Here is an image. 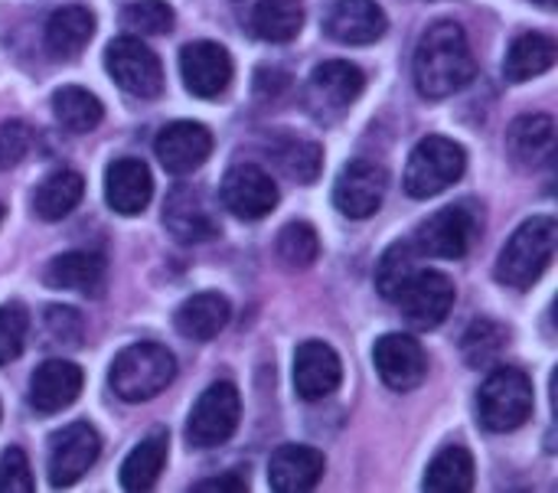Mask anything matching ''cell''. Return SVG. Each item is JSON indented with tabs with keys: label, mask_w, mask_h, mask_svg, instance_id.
I'll use <instances>...</instances> for the list:
<instances>
[{
	"label": "cell",
	"mask_w": 558,
	"mask_h": 493,
	"mask_svg": "<svg viewBox=\"0 0 558 493\" xmlns=\"http://www.w3.org/2000/svg\"><path fill=\"white\" fill-rule=\"evenodd\" d=\"M412 75H415V88L425 98H448L461 92L468 82H474L477 59L464 26L454 20L432 23L415 46Z\"/></svg>",
	"instance_id": "1"
},
{
	"label": "cell",
	"mask_w": 558,
	"mask_h": 493,
	"mask_svg": "<svg viewBox=\"0 0 558 493\" xmlns=\"http://www.w3.org/2000/svg\"><path fill=\"white\" fill-rule=\"evenodd\" d=\"M558 242V223L553 216L526 219L497 258V281L517 291L533 288L553 265Z\"/></svg>",
	"instance_id": "2"
},
{
	"label": "cell",
	"mask_w": 558,
	"mask_h": 493,
	"mask_svg": "<svg viewBox=\"0 0 558 493\" xmlns=\"http://www.w3.org/2000/svg\"><path fill=\"white\" fill-rule=\"evenodd\" d=\"M177 376V360L160 344H131L111 363L108 383L121 402H147L160 396Z\"/></svg>",
	"instance_id": "3"
},
{
	"label": "cell",
	"mask_w": 558,
	"mask_h": 493,
	"mask_svg": "<svg viewBox=\"0 0 558 493\" xmlns=\"http://www.w3.org/2000/svg\"><path fill=\"white\" fill-rule=\"evenodd\" d=\"M464 170H468L464 147L451 137L428 134L409 154L402 187L412 200H428V196H438L448 187H454L464 177Z\"/></svg>",
	"instance_id": "4"
},
{
	"label": "cell",
	"mask_w": 558,
	"mask_h": 493,
	"mask_svg": "<svg viewBox=\"0 0 558 493\" xmlns=\"http://www.w3.org/2000/svg\"><path fill=\"white\" fill-rule=\"evenodd\" d=\"M533 409H536L533 383L523 370L500 366L484 380L481 396H477V416L487 432H497V435L517 432L520 425L530 422Z\"/></svg>",
	"instance_id": "5"
},
{
	"label": "cell",
	"mask_w": 558,
	"mask_h": 493,
	"mask_svg": "<svg viewBox=\"0 0 558 493\" xmlns=\"http://www.w3.org/2000/svg\"><path fill=\"white\" fill-rule=\"evenodd\" d=\"M363 88H366V75L353 62L330 59L311 72L304 88V105L317 121H337L350 111V105L363 95Z\"/></svg>",
	"instance_id": "6"
},
{
	"label": "cell",
	"mask_w": 558,
	"mask_h": 493,
	"mask_svg": "<svg viewBox=\"0 0 558 493\" xmlns=\"http://www.w3.org/2000/svg\"><path fill=\"white\" fill-rule=\"evenodd\" d=\"M481 239V219L471 206L458 203V206H445L435 216H428L415 236L412 245L418 249V255H432V258H464L474 242Z\"/></svg>",
	"instance_id": "7"
},
{
	"label": "cell",
	"mask_w": 558,
	"mask_h": 493,
	"mask_svg": "<svg viewBox=\"0 0 558 493\" xmlns=\"http://www.w3.org/2000/svg\"><path fill=\"white\" fill-rule=\"evenodd\" d=\"M105 69L128 95L157 98L163 92V65L154 56V49L144 46L137 36L111 39L105 49Z\"/></svg>",
	"instance_id": "8"
},
{
	"label": "cell",
	"mask_w": 558,
	"mask_h": 493,
	"mask_svg": "<svg viewBox=\"0 0 558 493\" xmlns=\"http://www.w3.org/2000/svg\"><path fill=\"white\" fill-rule=\"evenodd\" d=\"M242 399L232 383H213L193 406L186 422V442L193 448H216L229 442L239 429Z\"/></svg>",
	"instance_id": "9"
},
{
	"label": "cell",
	"mask_w": 558,
	"mask_h": 493,
	"mask_svg": "<svg viewBox=\"0 0 558 493\" xmlns=\"http://www.w3.org/2000/svg\"><path fill=\"white\" fill-rule=\"evenodd\" d=\"M101 455V438L88 422H72L49 442V484L52 488H72L88 474V468Z\"/></svg>",
	"instance_id": "10"
},
{
	"label": "cell",
	"mask_w": 558,
	"mask_h": 493,
	"mask_svg": "<svg viewBox=\"0 0 558 493\" xmlns=\"http://www.w3.org/2000/svg\"><path fill=\"white\" fill-rule=\"evenodd\" d=\"M389 173L376 160H350L333 183V206L350 219H369L386 200Z\"/></svg>",
	"instance_id": "11"
},
{
	"label": "cell",
	"mask_w": 558,
	"mask_h": 493,
	"mask_svg": "<svg viewBox=\"0 0 558 493\" xmlns=\"http://www.w3.org/2000/svg\"><path fill=\"white\" fill-rule=\"evenodd\" d=\"M219 196H222V206L245 223H258L278 206V187L271 173L262 170L258 164H235L222 177Z\"/></svg>",
	"instance_id": "12"
},
{
	"label": "cell",
	"mask_w": 558,
	"mask_h": 493,
	"mask_svg": "<svg viewBox=\"0 0 558 493\" xmlns=\"http://www.w3.org/2000/svg\"><path fill=\"white\" fill-rule=\"evenodd\" d=\"M454 281L445 272H415V278L399 294V308L415 330H435L454 308Z\"/></svg>",
	"instance_id": "13"
},
{
	"label": "cell",
	"mask_w": 558,
	"mask_h": 493,
	"mask_svg": "<svg viewBox=\"0 0 558 493\" xmlns=\"http://www.w3.org/2000/svg\"><path fill=\"white\" fill-rule=\"evenodd\" d=\"M373 363L379 370V380L396 393H409V389L422 386L428 376V357H425L422 344L409 334L379 337L373 347Z\"/></svg>",
	"instance_id": "14"
},
{
	"label": "cell",
	"mask_w": 558,
	"mask_h": 493,
	"mask_svg": "<svg viewBox=\"0 0 558 493\" xmlns=\"http://www.w3.org/2000/svg\"><path fill=\"white\" fill-rule=\"evenodd\" d=\"M180 75L190 95L196 98H219L232 85V56L209 39L190 43L180 52Z\"/></svg>",
	"instance_id": "15"
},
{
	"label": "cell",
	"mask_w": 558,
	"mask_h": 493,
	"mask_svg": "<svg viewBox=\"0 0 558 493\" xmlns=\"http://www.w3.org/2000/svg\"><path fill=\"white\" fill-rule=\"evenodd\" d=\"M324 29L343 46H369L386 36L389 20L376 0H333L324 16Z\"/></svg>",
	"instance_id": "16"
},
{
	"label": "cell",
	"mask_w": 558,
	"mask_h": 493,
	"mask_svg": "<svg viewBox=\"0 0 558 493\" xmlns=\"http://www.w3.org/2000/svg\"><path fill=\"white\" fill-rule=\"evenodd\" d=\"M154 151L163 170L183 177V173H193L213 154V134L199 121H173L157 134Z\"/></svg>",
	"instance_id": "17"
},
{
	"label": "cell",
	"mask_w": 558,
	"mask_h": 493,
	"mask_svg": "<svg viewBox=\"0 0 558 493\" xmlns=\"http://www.w3.org/2000/svg\"><path fill=\"white\" fill-rule=\"evenodd\" d=\"M343 380L340 357L324 340H307L294 353V389L304 402H320L337 393Z\"/></svg>",
	"instance_id": "18"
},
{
	"label": "cell",
	"mask_w": 558,
	"mask_h": 493,
	"mask_svg": "<svg viewBox=\"0 0 558 493\" xmlns=\"http://www.w3.org/2000/svg\"><path fill=\"white\" fill-rule=\"evenodd\" d=\"M82 370L69 360H46L29 380V406L39 416H56L69 409L82 393Z\"/></svg>",
	"instance_id": "19"
},
{
	"label": "cell",
	"mask_w": 558,
	"mask_h": 493,
	"mask_svg": "<svg viewBox=\"0 0 558 493\" xmlns=\"http://www.w3.org/2000/svg\"><path fill=\"white\" fill-rule=\"evenodd\" d=\"M154 196V177L144 160L121 157L105 170V200L118 216H137Z\"/></svg>",
	"instance_id": "20"
},
{
	"label": "cell",
	"mask_w": 558,
	"mask_h": 493,
	"mask_svg": "<svg viewBox=\"0 0 558 493\" xmlns=\"http://www.w3.org/2000/svg\"><path fill=\"white\" fill-rule=\"evenodd\" d=\"M163 226L180 239V242H209L219 236V223L213 209L206 206L203 193L193 187H177L167 203H163Z\"/></svg>",
	"instance_id": "21"
},
{
	"label": "cell",
	"mask_w": 558,
	"mask_h": 493,
	"mask_svg": "<svg viewBox=\"0 0 558 493\" xmlns=\"http://www.w3.org/2000/svg\"><path fill=\"white\" fill-rule=\"evenodd\" d=\"M324 455L307 445H284L268 461V488L278 493L314 491L324 478Z\"/></svg>",
	"instance_id": "22"
},
{
	"label": "cell",
	"mask_w": 558,
	"mask_h": 493,
	"mask_svg": "<svg viewBox=\"0 0 558 493\" xmlns=\"http://www.w3.org/2000/svg\"><path fill=\"white\" fill-rule=\"evenodd\" d=\"M105 258L95 252H65L46 265V285L62 291H78L85 298H98L105 288Z\"/></svg>",
	"instance_id": "23"
},
{
	"label": "cell",
	"mask_w": 558,
	"mask_h": 493,
	"mask_svg": "<svg viewBox=\"0 0 558 493\" xmlns=\"http://www.w3.org/2000/svg\"><path fill=\"white\" fill-rule=\"evenodd\" d=\"M95 36V16L88 7H59L43 29V43L56 59H75Z\"/></svg>",
	"instance_id": "24"
},
{
	"label": "cell",
	"mask_w": 558,
	"mask_h": 493,
	"mask_svg": "<svg viewBox=\"0 0 558 493\" xmlns=\"http://www.w3.org/2000/svg\"><path fill=\"white\" fill-rule=\"evenodd\" d=\"M229 301L222 294H213V291H203V294H193L186 298L177 314H173V324L180 330V337L186 340H196V344H206L213 337L222 334V327L229 324Z\"/></svg>",
	"instance_id": "25"
},
{
	"label": "cell",
	"mask_w": 558,
	"mask_h": 493,
	"mask_svg": "<svg viewBox=\"0 0 558 493\" xmlns=\"http://www.w3.org/2000/svg\"><path fill=\"white\" fill-rule=\"evenodd\" d=\"M507 151L520 167H539L556 151V121L549 115H523L507 131Z\"/></svg>",
	"instance_id": "26"
},
{
	"label": "cell",
	"mask_w": 558,
	"mask_h": 493,
	"mask_svg": "<svg viewBox=\"0 0 558 493\" xmlns=\"http://www.w3.org/2000/svg\"><path fill=\"white\" fill-rule=\"evenodd\" d=\"M82 196H85V180H82V173L62 167V170L49 173V177L36 187V193H33V213H36L43 223H59V219H65V216L82 203Z\"/></svg>",
	"instance_id": "27"
},
{
	"label": "cell",
	"mask_w": 558,
	"mask_h": 493,
	"mask_svg": "<svg viewBox=\"0 0 558 493\" xmlns=\"http://www.w3.org/2000/svg\"><path fill=\"white\" fill-rule=\"evenodd\" d=\"M558 46L553 36L546 33H523L513 39L510 52H507V62H504V75L510 82H526V79H536L543 72H549L556 65Z\"/></svg>",
	"instance_id": "28"
},
{
	"label": "cell",
	"mask_w": 558,
	"mask_h": 493,
	"mask_svg": "<svg viewBox=\"0 0 558 493\" xmlns=\"http://www.w3.org/2000/svg\"><path fill=\"white\" fill-rule=\"evenodd\" d=\"M167 465V432L147 435L121 465V488L131 493L154 491L160 481V471Z\"/></svg>",
	"instance_id": "29"
},
{
	"label": "cell",
	"mask_w": 558,
	"mask_h": 493,
	"mask_svg": "<svg viewBox=\"0 0 558 493\" xmlns=\"http://www.w3.org/2000/svg\"><path fill=\"white\" fill-rule=\"evenodd\" d=\"M52 115L56 121L69 131V134H88L92 128L101 124V101L88 92V88H78V85H62L52 92Z\"/></svg>",
	"instance_id": "30"
},
{
	"label": "cell",
	"mask_w": 558,
	"mask_h": 493,
	"mask_svg": "<svg viewBox=\"0 0 558 493\" xmlns=\"http://www.w3.org/2000/svg\"><path fill=\"white\" fill-rule=\"evenodd\" d=\"M304 26L301 0H258L252 10V29L268 43H291Z\"/></svg>",
	"instance_id": "31"
},
{
	"label": "cell",
	"mask_w": 558,
	"mask_h": 493,
	"mask_svg": "<svg viewBox=\"0 0 558 493\" xmlns=\"http://www.w3.org/2000/svg\"><path fill=\"white\" fill-rule=\"evenodd\" d=\"M425 491L432 493H468L474 491V458L468 448H445L425 474Z\"/></svg>",
	"instance_id": "32"
},
{
	"label": "cell",
	"mask_w": 558,
	"mask_h": 493,
	"mask_svg": "<svg viewBox=\"0 0 558 493\" xmlns=\"http://www.w3.org/2000/svg\"><path fill=\"white\" fill-rule=\"evenodd\" d=\"M415 272H418V249L412 245V239H402V242L389 245L386 255L376 265V288H379V294L386 301H399V294L415 278Z\"/></svg>",
	"instance_id": "33"
},
{
	"label": "cell",
	"mask_w": 558,
	"mask_h": 493,
	"mask_svg": "<svg viewBox=\"0 0 558 493\" xmlns=\"http://www.w3.org/2000/svg\"><path fill=\"white\" fill-rule=\"evenodd\" d=\"M275 157H278L281 170L298 183H314L320 173V164H324L320 144L304 141V137H291V134L275 144Z\"/></svg>",
	"instance_id": "34"
},
{
	"label": "cell",
	"mask_w": 558,
	"mask_h": 493,
	"mask_svg": "<svg viewBox=\"0 0 558 493\" xmlns=\"http://www.w3.org/2000/svg\"><path fill=\"white\" fill-rule=\"evenodd\" d=\"M504 344H507V327H500L497 321H474L461 340V350H464V360L468 366L474 370H487L490 363H497V357L504 353Z\"/></svg>",
	"instance_id": "35"
},
{
	"label": "cell",
	"mask_w": 558,
	"mask_h": 493,
	"mask_svg": "<svg viewBox=\"0 0 558 493\" xmlns=\"http://www.w3.org/2000/svg\"><path fill=\"white\" fill-rule=\"evenodd\" d=\"M320 255V236L311 223H288L278 232V258L291 268H307Z\"/></svg>",
	"instance_id": "36"
},
{
	"label": "cell",
	"mask_w": 558,
	"mask_h": 493,
	"mask_svg": "<svg viewBox=\"0 0 558 493\" xmlns=\"http://www.w3.org/2000/svg\"><path fill=\"white\" fill-rule=\"evenodd\" d=\"M121 26L141 36H160L173 26V10L163 0H134L121 10Z\"/></svg>",
	"instance_id": "37"
},
{
	"label": "cell",
	"mask_w": 558,
	"mask_h": 493,
	"mask_svg": "<svg viewBox=\"0 0 558 493\" xmlns=\"http://www.w3.org/2000/svg\"><path fill=\"white\" fill-rule=\"evenodd\" d=\"M26 330H29V317H26V308L10 301L0 308V366L13 363L20 353H23V344H26Z\"/></svg>",
	"instance_id": "38"
},
{
	"label": "cell",
	"mask_w": 558,
	"mask_h": 493,
	"mask_svg": "<svg viewBox=\"0 0 558 493\" xmlns=\"http://www.w3.org/2000/svg\"><path fill=\"white\" fill-rule=\"evenodd\" d=\"M46 334L56 340V344H69V347H78L82 337H85V321L75 308H62V304H52L46 308Z\"/></svg>",
	"instance_id": "39"
},
{
	"label": "cell",
	"mask_w": 558,
	"mask_h": 493,
	"mask_svg": "<svg viewBox=\"0 0 558 493\" xmlns=\"http://www.w3.org/2000/svg\"><path fill=\"white\" fill-rule=\"evenodd\" d=\"M0 493H33V471L23 448H7L0 455Z\"/></svg>",
	"instance_id": "40"
},
{
	"label": "cell",
	"mask_w": 558,
	"mask_h": 493,
	"mask_svg": "<svg viewBox=\"0 0 558 493\" xmlns=\"http://www.w3.org/2000/svg\"><path fill=\"white\" fill-rule=\"evenodd\" d=\"M33 147V131L23 121H7L0 124V170L16 167Z\"/></svg>",
	"instance_id": "41"
},
{
	"label": "cell",
	"mask_w": 558,
	"mask_h": 493,
	"mask_svg": "<svg viewBox=\"0 0 558 493\" xmlns=\"http://www.w3.org/2000/svg\"><path fill=\"white\" fill-rule=\"evenodd\" d=\"M193 491H232V493H245L248 491V481L242 474H219V478H209V481H196Z\"/></svg>",
	"instance_id": "42"
},
{
	"label": "cell",
	"mask_w": 558,
	"mask_h": 493,
	"mask_svg": "<svg viewBox=\"0 0 558 493\" xmlns=\"http://www.w3.org/2000/svg\"><path fill=\"white\" fill-rule=\"evenodd\" d=\"M539 3H543V7H549V10L556 7V0H539Z\"/></svg>",
	"instance_id": "43"
},
{
	"label": "cell",
	"mask_w": 558,
	"mask_h": 493,
	"mask_svg": "<svg viewBox=\"0 0 558 493\" xmlns=\"http://www.w3.org/2000/svg\"><path fill=\"white\" fill-rule=\"evenodd\" d=\"M0 219H3V206H0Z\"/></svg>",
	"instance_id": "44"
}]
</instances>
